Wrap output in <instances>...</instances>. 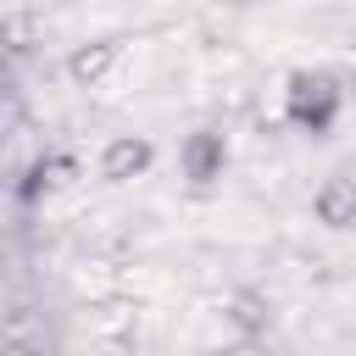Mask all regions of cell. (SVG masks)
Wrapping results in <instances>:
<instances>
[{"label": "cell", "instance_id": "277c9868", "mask_svg": "<svg viewBox=\"0 0 356 356\" xmlns=\"http://www.w3.org/2000/svg\"><path fill=\"white\" fill-rule=\"evenodd\" d=\"M317 217H323L328 228H345V222L356 217V184H350V178H334V184L317 195Z\"/></svg>", "mask_w": 356, "mask_h": 356}, {"label": "cell", "instance_id": "5b68a950", "mask_svg": "<svg viewBox=\"0 0 356 356\" xmlns=\"http://www.w3.org/2000/svg\"><path fill=\"white\" fill-rule=\"evenodd\" d=\"M106 61H111V44H106V50H95V56H89V50H83V56H72V72H78V78H95Z\"/></svg>", "mask_w": 356, "mask_h": 356}, {"label": "cell", "instance_id": "3957f363", "mask_svg": "<svg viewBox=\"0 0 356 356\" xmlns=\"http://www.w3.org/2000/svg\"><path fill=\"white\" fill-rule=\"evenodd\" d=\"M150 167V145L145 139H111V150H106V161H100V172L106 178H134V172H145Z\"/></svg>", "mask_w": 356, "mask_h": 356}, {"label": "cell", "instance_id": "6da1fadb", "mask_svg": "<svg viewBox=\"0 0 356 356\" xmlns=\"http://www.w3.org/2000/svg\"><path fill=\"white\" fill-rule=\"evenodd\" d=\"M334 111H339V89H334L328 72H295L289 78V122L323 134L334 122Z\"/></svg>", "mask_w": 356, "mask_h": 356}, {"label": "cell", "instance_id": "7a4b0ae2", "mask_svg": "<svg viewBox=\"0 0 356 356\" xmlns=\"http://www.w3.org/2000/svg\"><path fill=\"white\" fill-rule=\"evenodd\" d=\"M222 161H228V150H222V139H217V134H195V139L184 145V172H189L195 184L217 178V172H222Z\"/></svg>", "mask_w": 356, "mask_h": 356}]
</instances>
